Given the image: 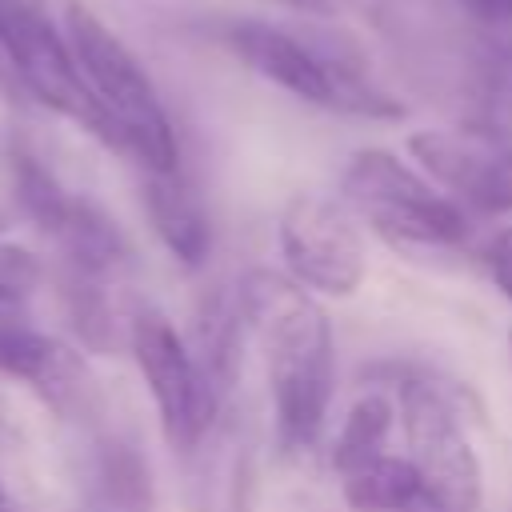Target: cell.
Segmentation results:
<instances>
[{
	"label": "cell",
	"mask_w": 512,
	"mask_h": 512,
	"mask_svg": "<svg viewBox=\"0 0 512 512\" xmlns=\"http://www.w3.org/2000/svg\"><path fill=\"white\" fill-rule=\"evenodd\" d=\"M484 264H488L496 288L512 300V228H504V232L492 236V244H488V252H484Z\"/></svg>",
	"instance_id": "d6986e66"
},
{
	"label": "cell",
	"mask_w": 512,
	"mask_h": 512,
	"mask_svg": "<svg viewBox=\"0 0 512 512\" xmlns=\"http://www.w3.org/2000/svg\"><path fill=\"white\" fill-rule=\"evenodd\" d=\"M508 348H512V332H508Z\"/></svg>",
	"instance_id": "7402d4cb"
},
{
	"label": "cell",
	"mask_w": 512,
	"mask_h": 512,
	"mask_svg": "<svg viewBox=\"0 0 512 512\" xmlns=\"http://www.w3.org/2000/svg\"><path fill=\"white\" fill-rule=\"evenodd\" d=\"M228 44L256 76L292 92L304 104L352 112V116H376V120L404 116V104L392 100L384 88H376L360 64V56H352L344 48L324 52L312 40H300L296 32L264 24V20L232 24Z\"/></svg>",
	"instance_id": "3957f363"
},
{
	"label": "cell",
	"mask_w": 512,
	"mask_h": 512,
	"mask_svg": "<svg viewBox=\"0 0 512 512\" xmlns=\"http://www.w3.org/2000/svg\"><path fill=\"white\" fill-rule=\"evenodd\" d=\"M96 488H100V500L112 512H156V492H152L148 460L132 444H120V440L100 444Z\"/></svg>",
	"instance_id": "5bb4252c"
},
{
	"label": "cell",
	"mask_w": 512,
	"mask_h": 512,
	"mask_svg": "<svg viewBox=\"0 0 512 512\" xmlns=\"http://www.w3.org/2000/svg\"><path fill=\"white\" fill-rule=\"evenodd\" d=\"M376 512H420L416 504H408V508H376Z\"/></svg>",
	"instance_id": "44dd1931"
},
{
	"label": "cell",
	"mask_w": 512,
	"mask_h": 512,
	"mask_svg": "<svg viewBox=\"0 0 512 512\" xmlns=\"http://www.w3.org/2000/svg\"><path fill=\"white\" fill-rule=\"evenodd\" d=\"M340 192L392 248H456L468 236L464 208L384 148H360L340 176Z\"/></svg>",
	"instance_id": "277c9868"
},
{
	"label": "cell",
	"mask_w": 512,
	"mask_h": 512,
	"mask_svg": "<svg viewBox=\"0 0 512 512\" xmlns=\"http://www.w3.org/2000/svg\"><path fill=\"white\" fill-rule=\"evenodd\" d=\"M280 252L300 288L324 296H352L368 272L356 224L324 196L300 192L280 212Z\"/></svg>",
	"instance_id": "ba28073f"
},
{
	"label": "cell",
	"mask_w": 512,
	"mask_h": 512,
	"mask_svg": "<svg viewBox=\"0 0 512 512\" xmlns=\"http://www.w3.org/2000/svg\"><path fill=\"white\" fill-rule=\"evenodd\" d=\"M420 168L476 212H512V140L484 128H424L408 136Z\"/></svg>",
	"instance_id": "9c48e42d"
},
{
	"label": "cell",
	"mask_w": 512,
	"mask_h": 512,
	"mask_svg": "<svg viewBox=\"0 0 512 512\" xmlns=\"http://www.w3.org/2000/svg\"><path fill=\"white\" fill-rule=\"evenodd\" d=\"M404 432L412 464L420 472V512H480L484 476L468 436L456 424V408L436 384L408 380L400 392Z\"/></svg>",
	"instance_id": "8992f818"
},
{
	"label": "cell",
	"mask_w": 512,
	"mask_h": 512,
	"mask_svg": "<svg viewBox=\"0 0 512 512\" xmlns=\"http://www.w3.org/2000/svg\"><path fill=\"white\" fill-rule=\"evenodd\" d=\"M392 424H396V408H392L388 396H380V392L360 396L348 408V416H344V424H340V432L332 440V456H328L332 468L340 476H352L356 468H364L376 456H384V444L392 436Z\"/></svg>",
	"instance_id": "7c38bea8"
},
{
	"label": "cell",
	"mask_w": 512,
	"mask_h": 512,
	"mask_svg": "<svg viewBox=\"0 0 512 512\" xmlns=\"http://www.w3.org/2000/svg\"><path fill=\"white\" fill-rule=\"evenodd\" d=\"M4 312L8 308H0V372L24 380L64 420H92L100 412V388L84 356Z\"/></svg>",
	"instance_id": "30bf717a"
},
{
	"label": "cell",
	"mask_w": 512,
	"mask_h": 512,
	"mask_svg": "<svg viewBox=\"0 0 512 512\" xmlns=\"http://www.w3.org/2000/svg\"><path fill=\"white\" fill-rule=\"evenodd\" d=\"M100 280L104 276H88V272H72V268L64 276V308H68L80 340L96 352H104L112 344V308H108Z\"/></svg>",
	"instance_id": "2e32d148"
},
{
	"label": "cell",
	"mask_w": 512,
	"mask_h": 512,
	"mask_svg": "<svg viewBox=\"0 0 512 512\" xmlns=\"http://www.w3.org/2000/svg\"><path fill=\"white\" fill-rule=\"evenodd\" d=\"M144 208H148L152 232L160 236V244L184 268L204 264V256L212 248V224H208L200 192L192 188V180L180 168L148 172V180H144Z\"/></svg>",
	"instance_id": "8fae6325"
},
{
	"label": "cell",
	"mask_w": 512,
	"mask_h": 512,
	"mask_svg": "<svg viewBox=\"0 0 512 512\" xmlns=\"http://www.w3.org/2000/svg\"><path fill=\"white\" fill-rule=\"evenodd\" d=\"M460 20L488 40L492 52L512 56V0H444Z\"/></svg>",
	"instance_id": "e0dca14e"
},
{
	"label": "cell",
	"mask_w": 512,
	"mask_h": 512,
	"mask_svg": "<svg viewBox=\"0 0 512 512\" xmlns=\"http://www.w3.org/2000/svg\"><path fill=\"white\" fill-rule=\"evenodd\" d=\"M60 24L92 100L112 124L116 152L136 156L148 172L180 168V148L168 108L144 64L132 56V48L80 0H64Z\"/></svg>",
	"instance_id": "7a4b0ae2"
},
{
	"label": "cell",
	"mask_w": 512,
	"mask_h": 512,
	"mask_svg": "<svg viewBox=\"0 0 512 512\" xmlns=\"http://www.w3.org/2000/svg\"><path fill=\"white\" fill-rule=\"evenodd\" d=\"M12 192H16L20 212H24L44 236H52V232L68 220V212H72V204H76V192H68V188H64L32 152H24V148L12 152Z\"/></svg>",
	"instance_id": "9a60e30c"
},
{
	"label": "cell",
	"mask_w": 512,
	"mask_h": 512,
	"mask_svg": "<svg viewBox=\"0 0 512 512\" xmlns=\"http://www.w3.org/2000/svg\"><path fill=\"white\" fill-rule=\"evenodd\" d=\"M276 4H284V8H292L300 16H336L348 0H276Z\"/></svg>",
	"instance_id": "ffe728a7"
},
{
	"label": "cell",
	"mask_w": 512,
	"mask_h": 512,
	"mask_svg": "<svg viewBox=\"0 0 512 512\" xmlns=\"http://www.w3.org/2000/svg\"><path fill=\"white\" fill-rule=\"evenodd\" d=\"M44 280V264L36 252L20 244H0V308H16Z\"/></svg>",
	"instance_id": "ac0fdd59"
},
{
	"label": "cell",
	"mask_w": 512,
	"mask_h": 512,
	"mask_svg": "<svg viewBox=\"0 0 512 512\" xmlns=\"http://www.w3.org/2000/svg\"><path fill=\"white\" fill-rule=\"evenodd\" d=\"M344 500L352 512H376V508H408L420 504V472L408 456H376L372 464L344 476Z\"/></svg>",
	"instance_id": "4fadbf2b"
},
{
	"label": "cell",
	"mask_w": 512,
	"mask_h": 512,
	"mask_svg": "<svg viewBox=\"0 0 512 512\" xmlns=\"http://www.w3.org/2000/svg\"><path fill=\"white\" fill-rule=\"evenodd\" d=\"M248 328L264 344L276 440L284 452H308L324 428L336 384V340L324 308L292 276L256 268L240 284Z\"/></svg>",
	"instance_id": "6da1fadb"
},
{
	"label": "cell",
	"mask_w": 512,
	"mask_h": 512,
	"mask_svg": "<svg viewBox=\"0 0 512 512\" xmlns=\"http://www.w3.org/2000/svg\"><path fill=\"white\" fill-rule=\"evenodd\" d=\"M128 340H132V356L140 364V376L152 392V404L160 412L164 440L172 448H184V452L196 448L212 412H216V400H212V392L196 368V356L188 352V344L180 340L172 320L156 308H144L132 316Z\"/></svg>",
	"instance_id": "52a82bcc"
},
{
	"label": "cell",
	"mask_w": 512,
	"mask_h": 512,
	"mask_svg": "<svg viewBox=\"0 0 512 512\" xmlns=\"http://www.w3.org/2000/svg\"><path fill=\"white\" fill-rule=\"evenodd\" d=\"M0 60L36 104L68 116L72 124L116 148L112 124L104 120L76 68L64 24H52L40 0H0Z\"/></svg>",
	"instance_id": "5b68a950"
}]
</instances>
